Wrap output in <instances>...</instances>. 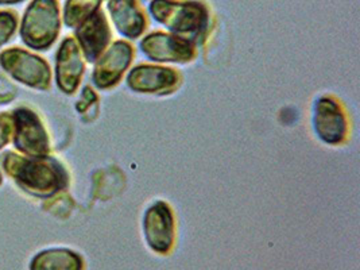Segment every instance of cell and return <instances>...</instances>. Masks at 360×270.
<instances>
[{
	"instance_id": "obj_19",
	"label": "cell",
	"mask_w": 360,
	"mask_h": 270,
	"mask_svg": "<svg viewBox=\"0 0 360 270\" xmlns=\"http://www.w3.org/2000/svg\"><path fill=\"white\" fill-rule=\"evenodd\" d=\"M25 1H29V0H0V7H11V6H18V4H22Z\"/></svg>"
},
{
	"instance_id": "obj_2",
	"label": "cell",
	"mask_w": 360,
	"mask_h": 270,
	"mask_svg": "<svg viewBox=\"0 0 360 270\" xmlns=\"http://www.w3.org/2000/svg\"><path fill=\"white\" fill-rule=\"evenodd\" d=\"M148 13L169 33L195 45L210 25L208 7L197 0H151Z\"/></svg>"
},
{
	"instance_id": "obj_16",
	"label": "cell",
	"mask_w": 360,
	"mask_h": 270,
	"mask_svg": "<svg viewBox=\"0 0 360 270\" xmlns=\"http://www.w3.org/2000/svg\"><path fill=\"white\" fill-rule=\"evenodd\" d=\"M19 27V15L14 10H0V49L7 45Z\"/></svg>"
},
{
	"instance_id": "obj_5",
	"label": "cell",
	"mask_w": 360,
	"mask_h": 270,
	"mask_svg": "<svg viewBox=\"0 0 360 270\" xmlns=\"http://www.w3.org/2000/svg\"><path fill=\"white\" fill-rule=\"evenodd\" d=\"M13 138L15 150L23 155H49L50 138L41 117L33 108L20 105L11 111Z\"/></svg>"
},
{
	"instance_id": "obj_20",
	"label": "cell",
	"mask_w": 360,
	"mask_h": 270,
	"mask_svg": "<svg viewBox=\"0 0 360 270\" xmlns=\"http://www.w3.org/2000/svg\"><path fill=\"white\" fill-rule=\"evenodd\" d=\"M1 183H3V174H1V172H0V186H1Z\"/></svg>"
},
{
	"instance_id": "obj_11",
	"label": "cell",
	"mask_w": 360,
	"mask_h": 270,
	"mask_svg": "<svg viewBox=\"0 0 360 270\" xmlns=\"http://www.w3.org/2000/svg\"><path fill=\"white\" fill-rule=\"evenodd\" d=\"M111 29L104 11L98 8L75 29V39L88 63H96L111 42Z\"/></svg>"
},
{
	"instance_id": "obj_3",
	"label": "cell",
	"mask_w": 360,
	"mask_h": 270,
	"mask_svg": "<svg viewBox=\"0 0 360 270\" xmlns=\"http://www.w3.org/2000/svg\"><path fill=\"white\" fill-rule=\"evenodd\" d=\"M63 14L58 0H32L19 19V37L23 45L35 51H46L61 33Z\"/></svg>"
},
{
	"instance_id": "obj_8",
	"label": "cell",
	"mask_w": 360,
	"mask_h": 270,
	"mask_svg": "<svg viewBox=\"0 0 360 270\" xmlns=\"http://www.w3.org/2000/svg\"><path fill=\"white\" fill-rule=\"evenodd\" d=\"M84 56L73 37H65L56 53V84L66 95H73L82 83Z\"/></svg>"
},
{
	"instance_id": "obj_15",
	"label": "cell",
	"mask_w": 360,
	"mask_h": 270,
	"mask_svg": "<svg viewBox=\"0 0 360 270\" xmlns=\"http://www.w3.org/2000/svg\"><path fill=\"white\" fill-rule=\"evenodd\" d=\"M103 0H66L63 8V23L68 29H76L82 22L100 8Z\"/></svg>"
},
{
	"instance_id": "obj_10",
	"label": "cell",
	"mask_w": 360,
	"mask_h": 270,
	"mask_svg": "<svg viewBox=\"0 0 360 270\" xmlns=\"http://www.w3.org/2000/svg\"><path fill=\"white\" fill-rule=\"evenodd\" d=\"M134 51L126 41H115L100 56L92 73V82L98 89H107L117 84L131 64Z\"/></svg>"
},
{
	"instance_id": "obj_17",
	"label": "cell",
	"mask_w": 360,
	"mask_h": 270,
	"mask_svg": "<svg viewBox=\"0 0 360 270\" xmlns=\"http://www.w3.org/2000/svg\"><path fill=\"white\" fill-rule=\"evenodd\" d=\"M13 138V117L11 112L0 114V150H3Z\"/></svg>"
},
{
	"instance_id": "obj_13",
	"label": "cell",
	"mask_w": 360,
	"mask_h": 270,
	"mask_svg": "<svg viewBox=\"0 0 360 270\" xmlns=\"http://www.w3.org/2000/svg\"><path fill=\"white\" fill-rule=\"evenodd\" d=\"M107 10L122 37L135 39L145 33L148 18L138 0H107Z\"/></svg>"
},
{
	"instance_id": "obj_12",
	"label": "cell",
	"mask_w": 360,
	"mask_h": 270,
	"mask_svg": "<svg viewBox=\"0 0 360 270\" xmlns=\"http://www.w3.org/2000/svg\"><path fill=\"white\" fill-rule=\"evenodd\" d=\"M179 84V73L172 68L138 65L127 76V85L139 94H166Z\"/></svg>"
},
{
	"instance_id": "obj_18",
	"label": "cell",
	"mask_w": 360,
	"mask_h": 270,
	"mask_svg": "<svg viewBox=\"0 0 360 270\" xmlns=\"http://www.w3.org/2000/svg\"><path fill=\"white\" fill-rule=\"evenodd\" d=\"M17 88L10 82L3 70H0V104H8L15 99Z\"/></svg>"
},
{
	"instance_id": "obj_9",
	"label": "cell",
	"mask_w": 360,
	"mask_h": 270,
	"mask_svg": "<svg viewBox=\"0 0 360 270\" xmlns=\"http://www.w3.org/2000/svg\"><path fill=\"white\" fill-rule=\"evenodd\" d=\"M313 129L326 143L339 145L347 135V119L340 104L330 96H321L313 105Z\"/></svg>"
},
{
	"instance_id": "obj_6",
	"label": "cell",
	"mask_w": 360,
	"mask_h": 270,
	"mask_svg": "<svg viewBox=\"0 0 360 270\" xmlns=\"http://www.w3.org/2000/svg\"><path fill=\"white\" fill-rule=\"evenodd\" d=\"M143 236L154 253L165 255L174 245V217L170 205L164 200L153 202L143 215Z\"/></svg>"
},
{
	"instance_id": "obj_4",
	"label": "cell",
	"mask_w": 360,
	"mask_h": 270,
	"mask_svg": "<svg viewBox=\"0 0 360 270\" xmlns=\"http://www.w3.org/2000/svg\"><path fill=\"white\" fill-rule=\"evenodd\" d=\"M0 69L14 82L32 89L48 91L51 85L49 63L27 49L14 46L0 51Z\"/></svg>"
},
{
	"instance_id": "obj_14",
	"label": "cell",
	"mask_w": 360,
	"mask_h": 270,
	"mask_svg": "<svg viewBox=\"0 0 360 270\" xmlns=\"http://www.w3.org/2000/svg\"><path fill=\"white\" fill-rule=\"evenodd\" d=\"M84 258L75 250L53 248L35 254L29 270H84Z\"/></svg>"
},
{
	"instance_id": "obj_7",
	"label": "cell",
	"mask_w": 360,
	"mask_h": 270,
	"mask_svg": "<svg viewBox=\"0 0 360 270\" xmlns=\"http://www.w3.org/2000/svg\"><path fill=\"white\" fill-rule=\"evenodd\" d=\"M141 51L148 60L155 63H188L195 57V44L174 34L154 32L146 35Z\"/></svg>"
},
{
	"instance_id": "obj_1",
	"label": "cell",
	"mask_w": 360,
	"mask_h": 270,
	"mask_svg": "<svg viewBox=\"0 0 360 270\" xmlns=\"http://www.w3.org/2000/svg\"><path fill=\"white\" fill-rule=\"evenodd\" d=\"M0 165L19 189L38 199L51 198L69 184L64 164L50 154L30 157L8 150L0 155Z\"/></svg>"
}]
</instances>
